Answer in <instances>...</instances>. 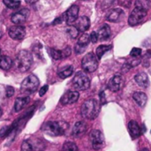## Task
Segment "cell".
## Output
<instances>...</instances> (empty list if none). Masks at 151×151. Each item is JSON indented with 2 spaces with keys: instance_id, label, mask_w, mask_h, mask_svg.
<instances>
[{
  "instance_id": "1",
  "label": "cell",
  "mask_w": 151,
  "mask_h": 151,
  "mask_svg": "<svg viewBox=\"0 0 151 151\" xmlns=\"http://www.w3.org/2000/svg\"><path fill=\"white\" fill-rule=\"evenodd\" d=\"M68 128V124L65 121H50L43 127V132L50 136H60L63 135Z\"/></svg>"
},
{
  "instance_id": "27",
  "label": "cell",
  "mask_w": 151,
  "mask_h": 151,
  "mask_svg": "<svg viewBox=\"0 0 151 151\" xmlns=\"http://www.w3.org/2000/svg\"><path fill=\"white\" fill-rule=\"evenodd\" d=\"M49 53L51 56V58L55 60H59V59L64 58L63 50H56V49H50Z\"/></svg>"
},
{
  "instance_id": "46",
  "label": "cell",
  "mask_w": 151,
  "mask_h": 151,
  "mask_svg": "<svg viewBox=\"0 0 151 151\" xmlns=\"http://www.w3.org/2000/svg\"><path fill=\"white\" fill-rule=\"evenodd\" d=\"M0 52H1V50H0ZM0 56H1V55H0Z\"/></svg>"
},
{
  "instance_id": "37",
  "label": "cell",
  "mask_w": 151,
  "mask_h": 151,
  "mask_svg": "<svg viewBox=\"0 0 151 151\" xmlns=\"http://www.w3.org/2000/svg\"><path fill=\"white\" fill-rule=\"evenodd\" d=\"M85 50H86V48L81 47V46H80V45H78V44H76V45H75V48H74V50H75V52H76L77 54H81V53H83V52L85 51Z\"/></svg>"
},
{
  "instance_id": "2",
  "label": "cell",
  "mask_w": 151,
  "mask_h": 151,
  "mask_svg": "<svg viewBox=\"0 0 151 151\" xmlns=\"http://www.w3.org/2000/svg\"><path fill=\"white\" fill-rule=\"evenodd\" d=\"M81 115L88 119H95L100 112V104L96 99H88L81 106Z\"/></svg>"
},
{
  "instance_id": "38",
  "label": "cell",
  "mask_w": 151,
  "mask_h": 151,
  "mask_svg": "<svg viewBox=\"0 0 151 151\" xmlns=\"http://www.w3.org/2000/svg\"><path fill=\"white\" fill-rule=\"evenodd\" d=\"M72 53V50H71V47L67 46L66 48H65L63 50V54H64V58H67L71 55Z\"/></svg>"
},
{
  "instance_id": "45",
  "label": "cell",
  "mask_w": 151,
  "mask_h": 151,
  "mask_svg": "<svg viewBox=\"0 0 151 151\" xmlns=\"http://www.w3.org/2000/svg\"><path fill=\"white\" fill-rule=\"evenodd\" d=\"M2 35H3V33H2V32H1V31H0V38H1V37H2Z\"/></svg>"
},
{
  "instance_id": "21",
  "label": "cell",
  "mask_w": 151,
  "mask_h": 151,
  "mask_svg": "<svg viewBox=\"0 0 151 151\" xmlns=\"http://www.w3.org/2000/svg\"><path fill=\"white\" fill-rule=\"evenodd\" d=\"M29 102V97L27 96H24V97H18L15 100L14 103V110L16 112H19V111H21Z\"/></svg>"
},
{
  "instance_id": "32",
  "label": "cell",
  "mask_w": 151,
  "mask_h": 151,
  "mask_svg": "<svg viewBox=\"0 0 151 151\" xmlns=\"http://www.w3.org/2000/svg\"><path fill=\"white\" fill-rule=\"evenodd\" d=\"M12 127H13V126L3 127V128L0 130V137H4V136H6L9 133H11V131H12Z\"/></svg>"
},
{
  "instance_id": "20",
  "label": "cell",
  "mask_w": 151,
  "mask_h": 151,
  "mask_svg": "<svg viewBox=\"0 0 151 151\" xmlns=\"http://www.w3.org/2000/svg\"><path fill=\"white\" fill-rule=\"evenodd\" d=\"M133 98L136 102V104L141 107L145 106V104L148 101V96L143 92H135L133 96Z\"/></svg>"
},
{
  "instance_id": "31",
  "label": "cell",
  "mask_w": 151,
  "mask_h": 151,
  "mask_svg": "<svg viewBox=\"0 0 151 151\" xmlns=\"http://www.w3.org/2000/svg\"><path fill=\"white\" fill-rule=\"evenodd\" d=\"M21 150L22 151H34V148L32 146V143L29 141H24L21 145Z\"/></svg>"
},
{
  "instance_id": "18",
  "label": "cell",
  "mask_w": 151,
  "mask_h": 151,
  "mask_svg": "<svg viewBox=\"0 0 151 151\" xmlns=\"http://www.w3.org/2000/svg\"><path fill=\"white\" fill-rule=\"evenodd\" d=\"M134 80H135L136 83L142 88H147L150 84L149 77H148L147 73H139L138 74H136L134 76Z\"/></svg>"
},
{
  "instance_id": "11",
  "label": "cell",
  "mask_w": 151,
  "mask_h": 151,
  "mask_svg": "<svg viewBox=\"0 0 151 151\" xmlns=\"http://www.w3.org/2000/svg\"><path fill=\"white\" fill-rule=\"evenodd\" d=\"M8 34L10 37L13 40H22L26 35L25 27L20 25H16L9 28Z\"/></svg>"
},
{
  "instance_id": "44",
  "label": "cell",
  "mask_w": 151,
  "mask_h": 151,
  "mask_svg": "<svg viewBox=\"0 0 151 151\" xmlns=\"http://www.w3.org/2000/svg\"><path fill=\"white\" fill-rule=\"evenodd\" d=\"M141 151H150V150H148V149H142Z\"/></svg>"
},
{
  "instance_id": "29",
  "label": "cell",
  "mask_w": 151,
  "mask_h": 151,
  "mask_svg": "<svg viewBox=\"0 0 151 151\" xmlns=\"http://www.w3.org/2000/svg\"><path fill=\"white\" fill-rule=\"evenodd\" d=\"M66 33L68 34V35H69L71 38L74 39V38H77V37H78L80 31L77 29V27H76L75 26H70L69 27H67Z\"/></svg>"
},
{
  "instance_id": "36",
  "label": "cell",
  "mask_w": 151,
  "mask_h": 151,
  "mask_svg": "<svg viewBox=\"0 0 151 151\" xmlns=\"http://www.w3.org/2000/svg\"><path fill=\"white\" fill-rule=\"evenodd\" d=\"M115 0H104L103 1V4H102V7L103 9H106V8H109L114 2Z\"/></svg>"
},
{
  "instance_id": "35",
  "label": "cell",
  "mask_w": 151,
  "mask_h": 151,
  "mask_svg": "<svg viewBox=\"0 0 151 151\" xmlns=\"http://www.w3.org/2000/svg\"><path fill=\"white\" fill-rule=\"evenodd\" d=\"M5 94L7 97H12L14 94V88L11 86L6 87V90H5Z\"/></svg>"
},
{
  "instance_id": "12",
  "label": "cell",
  "mask_w": 151,
  "mask_h": 151,
  "mask_svg": "<svg viewBox=\"0 0 151 151\" xmlns=\"http://www.w3.org/2000/svg\"><path fill=\"white\" fill-rule=\"evenodd\" d=\"M123 85H124L123 77L119 74H116L109 81L108 88L112 92H118L119 90H120L122 88Z\"/></svg>"
},
{
  "instance_id": "16",
  "label": "cell",
  "mask_w": 151,
  "mask_h": 151,
  "mask_svg": "<svg viewBox=\"0 0 151 151\" xmlns=\"http://www.w3.org/2000/svg\"><path fill=\"white\" fill-rule=\"evenodd\" d=\"M124 14V12L120 8L111 9L109 11V12L106 15V19L111 22H117L120 19L121 16Z\"/></svg>"
},
{
  "instance_id": "40",
  "label": "cell",
  "mask_w": 151,
  "mask_h": 151,
  "mask_svg": "<svg viewBox=\"0 0 151 151\" xmlns=\"http://www.w3.org/2000/svg\"><path fill=\"white\" fill-rule=\"evenodd\" d=\"M100 100H101V104H105L107 103L104 92H101V93H100Z\"/></svg>"
},
{
  "instance_id": "3",
  "label": "cell",
  "mask_w": 151,
  "mask_h": 151,
  "mask_svg": "<svg viewBox=\"0 0 151 151\" xmlns=\"http://www.w3.org/2000/svg\"><path fill=\"white\" fill-rule=\"evenodd\" d=\"M32 64L33 56L28 50H22L17 54L15 58V65L19 72L24 73L28 71L32 66Z\"/></svg>"
},
{
  "instance_id": "26",
  "label": "cell",
  "mask_w": 151,
  "mask_h": 151,
  "mask_svg": "<svg viewBox=\"0 0 151 151\" xmlns=\"http://www.w3.org/2000/svg\"><path fill=\"white\" fill-rule=\"evenodd\" d=\"M89 41H90V36H89V35H88V34H83V35H81V37L79 38L77 44L80 45V46H81V47L87 48V46H88V43H89Z\"/></svg>"
},
{
  "instance_id": "10",
  "label": "cell",
  "mask_w": 151,
  "mask_h": 151,
  "mask_svg": "<svg viewBox=\"0 0 151 151\" xmlns=\"http://www.w3.org/2000/svg\"><path fill=\"white\" fill-rule=\"evenodd\" d=\"M29 13H30V12H29L28 9L23 8V9L14 12L11 17V20L15 25H20V24L24 23L27 20V19L29 16Z\"/></svg>"
},
{
  "instance_id": "4",
  "label": "cell",
  "mask_w": 151,
  "mask_h": 151,
  "mask_svg": "<svg viewBox=\"0 0 151 151\" xmlns=\"http://www.w3.org/2000/svg\"><path fill=\"white\" fill-rule=\"evenodd\" d=\"M39 83L40 82H39L38 78L34 74H30L22 81L20 90L22 93L27 94V95L32 94L36 91V89L39 87Z\"/></svg>"
},
{
  "instance_id": "17",
  "label": "cell",
  "mask_w": 151,
  "mask_h": 151,
  "mask_svg": "<svg viewBox=\"0 0 151 151\" xmlns=\"http://www.w3.org/2000/svg\"><path fill=\"white\" fill-rule=\"evenodd\" d=\"M128 128H129V133L134 139L138 138L142 134V129H141L140 126L134 120H131L128 123Z\"/></svg>"
},
{
  "instance_id": "23",
  "label": "cell",
  "mask_w": 151,
  "mask_h": 151,
  "mask_svg": "<svg viewBox=\"0 0 151 151\" xmlns=\"http://www.w3.org/2000/svg\"><path fill=\"white\" fill-rule=\"evenodd\" d=\"M73 66L68 65V66H65L63 69L59 70L58 74L61 79H65L67 77H70L73 74Z\"/></svg>"
},
{
  "instance_id": "19",
  "label": "cell",
  "mask_w": 151,
  "mask_h": 151,
  "mask_svg": "<svg viewBox=\"0 0 151 151\" xmlns=\"http://www.w3.org/2000/svg\"><path fill=\"white\" fill-rule=\"evenodd\" d=\"M97 34H98V38H99V40H101V41L107 40V39L111 36V28H110L109 25L104 24L102 27H100V29L98 30Z\"/></svg>"
},
{
  "instance_id": "6",
  "label": "cell",
  "mask_w": 151,
  "mask_h": 151,
  "mask_svg": "<svg viewBox=\"0 0 151 151\" xmlns=\"http://www.w3.org/2000/svg\"><path fill=\"white\" fill-rule=\"evenodd\" d=\"M82 69L87 73H93L98 67V59L96 55L92 52L88 53L81 60Z\"/></svg>"
},
{
  "instance_id": "13",
  "label": "cell",
  "mask_w": 151,
  "mask_h": 151,
  "mask_svg": "<svg viewBox=\"0 0 151 151\" xmlns=\"http://www.w3.org/2000/svg\"><path fill=\"white\" fill-rule=\"evenodd\" d=\"M79 92L77 91H68L66 92L61 98V104H74L79 99Z\"/></svg>"
},
{
  "instance_id": "34",
  "label": "cell",
  "mask_w": 151,
  "mask_h": 151,
  "mask_svg": "<svg viewBox=\"0 0 151 151\" xmlns=\"http://www.w3.org/2000/svg\"><path fill=\"white\" fill-rule=\"evenodd\" d=\"M89 36H90V41H91L93 43H96V42H97V41L99 40L97 32H92V33L89 35Z\"/></svg>"
},
{
  "instance_id": "39",
  "label": "cell",
  "mask_w": 151,
  "mask_h": 151,
  "mask_svg": "<svg viewBox=\"0 0 151 151\" xmlns=\"http://www.w3.org/2000/svg\"><path fill=\"white\" fill-rule=\"evenodd\" d=\"M48 88H49V86H48V85H44L43 87H42V88H41V89H40V91H39V95H40V96H44V95L46 94V92L48 91Z\"/></svg>"
},
{
  "instance_id": "9",
  "label": "cell",
  "mask_w": 151,
  "mask_h": 151,
  "mask_svg": "<svg viewBox=\"0 0 151 151\" xmlns=\"http://www.w3.org/2000/svg\"><path fill=\"white\" fill-rule=\"evenodd\" d=\"M79 6L74 4L72 5L65 13H64V19L66 22V24L68 25H73L75 23V21L78 19V15H79Z\"/></svg>"
},
{
  "instance_id": "25",
  "label": "cell",
  "mask_w": 151,
  "mask_h": 151,
  "mask_svg": "<svg viewBox=\"0 0 151 151\" xmlns=\"http://www.w3.org/2000/svg\"><path fill=\"white\" fill-rule=\"evenodd\" d=\"M111 48H112L111 45H100L99 47H97V49H96V57H97V58L101 59L102 57L107 51H109Z\"/></svg>"
},
{
  "instance_id": "7",
  "label": "cell",
  "mask_w": 151,
  "mask_h": 151,
  "mask_svg": "<svg viewBox=\"0 0 151 151\" xmlns=\"http://www.w3.org/2000/svg\"><path fill=\"white\" fill-rule=\"evenodd\" d=\"M90 142L92 148L96 150H99L104 146V136L99 130H93L90 133Z\"/></svg>"
},
{
  "instance_id": "30",
  "label": "cell",
  "mask_w": 151,
  "mask_h": 151,
  "mask_svg": "<svg viewBox=\"0 0 151 151\" xmlns=\"http://www.w3.org/2000/svg\"><path fill=\"white\" fill-rule=\"evenodd\" d=\"M62 151H78V147L74 142H66L62 148Z\"/></svg>"
},
{
  "instance_id": "8",
  "label": "cell",
  "mask_w": 151,
  "mask_h": 151,
  "mask_svg": "<svg viewBox=\"0 0 151 151\" xmlns=\"http://www.w3.org/2000/svg\"><path fill=\"white\" fill-rule=\"evenodd\" d=\"M146 15H147V12L146 11L135 7L132 11V12H131V14L129 16L128 24L130 26H132V27L136 26V25H138L139 23H141L142 21V19L145 18Z\"/></svg>"
},
{
  "instance_id": "5",
  "label": "cell",
  "mask_w": 151,
  "mask_h": 151,
  "mask_svg": "<svg viewBox=\"0 0 151 151\" xmlns=\"http://www.w3.org/2000/svg\"><path fill=\"white\" fill-rule=\"evenodd\" d=\"M73 86L77 90H86L90 87V79L86 73L80 71L73 77Z\"/></svg>"
},
{
  "instance_id": "28",
  "label": "cell",
  "mask_w": 151,
  "mask_h": 151,
  "mask_svg": "<svg viewBox=\"0 0 151 151\" xmlns=\"http://www.w3.org/2000/svg\"><path fill=\"white\" fill-rule=\"evenodd\" d=\"M3 2L6 5V7L10 9H16L21 4L19 0H3Z\"/></svg>"
},
{
  "instance_id": "42",
  "label": "cell",
  "mask_w": 151,
  "mask_h": 151,
  "mask_svg": "<svg viewBox=\"0 0 151 151\" xmlns=\"http://www.w3.org/2000/svg\"><path fill=\"white\" fill-rule=\"evenodd\" d=\"M27 4H35V3H36L38 0H25Z\"/></svg>"
},
{
  "instance_id": "14",
  "label": "cell",
  "mask_w": 151,
  "mask_h": 151,
  "mask_svg": "<svg viewBox=\"0 0 151 151\" xmlns=\"http://www.w3.org/2000/svg\"><path fill=\"white\" fill-rule=\"evenodd\" d=\"M75 27L80 32H85L90 27V20L87 16H81L75 21Z\"/></svg>"
},
{
  "instance_id": "33",
  "label": "cell",
  "mask_w": 151,
  "mask_h": 151,
  "mask_svg": "<svg viewBox=\"0 0 151 151\" xmlns=\"http://www.w3.org/2000/svg\"><path fill=\"white\" fill-rule=\"evenodd\" d=\"M142 55V50L140 48H133L130 51V56L133 58H137Z\"/></svg>"
},
{
  "instance_id": "24",
  "label": "cell",
  "mask_w": 151,
  "mask_h": 151,
  "mask_svg": "<svg viewBox=\"0 0 151 151\" xmlns=\"http://www.w3.org/2000/svg\"><path fill=\"white\" fill-rule=\"evenodd\" d=\"M135 7L148 12L151 8V1L150 0H136Z\"/></svg>"
},
{
  "instance_id": "15",
  "label": "cell",
  "mask_w": 151,
  "mask_h": 151,
  "mask_svg": "<svg viewBox=\"0 0 151 151\" xmlns=\"http://www.w3.org/2000/svg\"><path fill=\"white\" fill-rule=\"evenodd\" d=\"M87 129H88L87 124L83 121H79L74 125V127L73 128L72 134H73V136L78 138L80 136H82L86 133Z\"/></svg>"
},
{
  "instance_id": "41",
  "label": "cell",
  "mask_w": 151,
  "mask_h": 151,
  "mask_svg": "<svg viewBox=\"0 0 151 151\" xmlns=\"http://www.w3.org/2000/svg\"><path fill=\"white\" fill-rule=\"evenodd\" d=\"M61 20H62V18H57V19L54 20L53 25H56V24H59V23H61Z\"/></svg>"
},
{
  "instance_id": "43",
  "label": "cell",
  "mask_w": 151,
  "mask_h": 151,
  "mask_svg": "<svg viewBox=\"0 0 151 151\" xmlns=\"http://www.w3.org/2000/svg\"><path fill=\"white\" fill-rule=\"evenodd\" d=\"M2 115H3V111H2V109L0 108V118H1Z\"/></svg>"
},
{
  "instance_id": "22",
  "label": "cell",
  "mask_w": 151,
  "mask_h": 151,
  "mask_svg": "<svg viewBox=\"0 0 151 151\" xmlns=\"http://www.w3.org/2000/svg\"><path fill=\"white\" fill-rule=\"evenodd\" d=\"M12 66V60L8 56H0V69L9 70Z\"/></svg>"
}]
</instances>
